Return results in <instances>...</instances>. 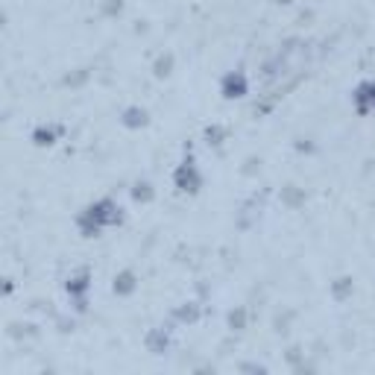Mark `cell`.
I'll return each instance as SVG.
<instances>
[{
	"mask_svg": "<svg viewBox=\"0 0 375 375\" xmlns=\"http://www.w3.org/2000/svg\"><path fill=\"white\" fill-rule=\"evenodd\" d=\"M279 200H282V205H287V208H290V212H296V208H302V205H305V200H308V197H305V188H299V185L290 182V185H285V188H282Z\"/></svg>",
	"mask_w": 375,
	"mask_h": 375,
	"instance_id": "e0dca14e",
	"label": "cell"
},
{
	"mask_svg": "<svg viewBox=\"0 0 375 375\" xmlns=\"http://www.w3.org/2000/svg\"><path fill=\"white\" fill-rule=\"evenodd\" d=\"M202 141L208 147H223L229 141V127L226 123H208V127L202 129Z\"/></svg>",
	"mask_w": 375,
	"mask_h": 375,
	"instance_id": "2e32d148",
	"label": "cell"
},
{
	"mask_svg": "<svg viewBox=\"0 0 375 375\" xmlns=\"http://www.w3.org/2000/svg\"><path fill=\"white\" fill-rule=\"evenodd\" d=\"M173 319H170V323H161V326H152L150 331H147V335H144V349L150 352V355H168L170 352V346H173Z\"/></svg>",
	"mask_w": 375,
	"mask_h": 375,
	"instance_id": "277c9868",
	"label": "cell"
},
{
	"mask_svg": "<svg viewBox=\"0 0 375 375\" xmlns=\"http://www.w3.org/2000/svg\"><path fill=\"white\" fill-rule=\"evenodd\" d=\"M15 294V279H3V296Z\"/></svg>",
	"mask_w": 375,
	"mask_h": 375,
	"instance_id": "7402d4cb",
	"label": "cell"
},
{
	"mask_svg": "<svg viewBox=\"0 0 375 375\" xmlns=\"http://www.w3.org/2000/svg\"><path fill=\"white\" fill-rule=\"evenodd\" d=\"M270 3H276V6H290L294 0H270Z\"/></svg>",
	"mask_w": 375,
	"mask_h": 375,
	"instance_id": "603a6c76",
	"label": "cell"
},
{
	"mask_svg": "<svg viewBox=\"0 0 375 375\" xmlns=\"http://www.w3.org/2000/svg\"><path fill=\"white\" fill-rule=\"evenodd\" d=\"M170 319H173L176 326H197L200 319H202V305H200L197 299H185V302H179V305H173Z\"/></svg>",
	"mask_w": 375,
	"mask_h": 375,
	"instance_id": "9c48e42d",
	"label": "cell"
},
{
	"mask_svg": "<svg viewBox=\"0 0 375 375\" xmlns=\"http://www.w3.org/2000/svg\"><path fill=\"white\" fill-rule=\"evenodd\" d=\"M91 287H94V273L88 267H79L65 279V294L67 299H79V296H91Z\"/></svg>",
	"mask_w": 375,
	"mask_h": 375,
	"instance_id": "52a82bcc",
	"label": "cell"
},
{
	"mask_svg": "<svg viewBox=\"0 0 375 375\" xmlns=\"http://www.w3.org/2000/svg\"><path fill=\"white\" fill-rule=\"evenodd\" d=\"M74 226H77V232L82 234V238H100V232H103V226L97 223L88 208H79L77 217H74Z\"/></svg>",
	"mask_w": 375,
	"mask_h": 375,
	"instance_id": "7c38bea8",
	"label": "cell"
},
{
	"mask_svg": "<svg viewBox=\"0 0 375 375\" xmlns=\"http://www.w3.org/2000/svg\"><path fill=\"white\" fill-rule=\"evenodd\" d=\"M238 369H241V372H267L270 367H267V364H255V360H249V364H241Z\"/></svg>",
	"mask_w": 375,
	"mask_h": 375,
	"instance_id": "ffe728a7",
	"label": "cell"
},
{
	"mask_svg": "<svg viewBox=\"0 0 375 375\" xmlns=\"http://www.w3.org/2000/svg\"><path fill=\"white\" fill-rule=\"evenodd\" d=\"M173 67H176V56L170 50H161L156 59H152V77L156 79H168L173 74Z\"/></svg>",
	"mask_w": 375,
	"mask_h": 375,
	"instance_id": "9a60e30c",
	"label": "cell"
},
{
	"mask_svg": "<svg viewBox=\"0 0 375 375\" xmlns=\"http://www.w3.org/2000/svg\"><path fill=\"white\" fill-rule=\"evenodd\" d=\"M129 197L138 205H150L152 200H156V185H152L150 179H135L132 188H129Z\"/></svg>",
	"mask_w": 375,
	"mask_h": 375,
	"instance_id": "5bb4252c",
	"label": "cell"
},
{
	"mask_svg": "<svg viewBox=\"0 0 375 375\" xmlns=\"http://www.w3.org/2000/svg\"><path fill=\"white\" fill-rule=\"evenodd\" d=\"M86 208L94 214V220H97V223H100L103 229H115V226H120L123 220H127V212H123V205H120L115 197H100V200L88 202Z\"/></svg>",
	"mask_w": 375,
	"mask_h": 375,
	"instance_id": "7a4b0ae2",
	"label": "cell"
},
{
	"mask_svg": "<svg viewBox=\"0 0 375 375\" xmlns=\"http://www.w3.org/2000/svg\"><path fill=\"white\" fill-rule=\"evenodd\" d=\"M62 135H65L62 123H56V120H41V123H35V127H33L30 141L38 150H50V147H56L62 141Z\"/></svg>",
	"mask_w": 375,
	"mask_h": 375,
	"instance_id": "5b68a950",
	"label": "cell"
},
{
	"mask_svg": "<svg viewBox=\"0 0 375 375\" xmlns=\"http://www.w3.org/2000/svg\"><path fill=\"white\" fill-rule=\"evenodd\" d=\"M352 109L360 118L375 112V79H360L352 88Z\"/></svg>",
	"mask_w": 375,
	"mask_h": 375,
	"instance_id": "8992f818",
	"label": "cell"
},
{
	"mask_svg": "<svg viewBox=\"0 0 375 375\" xmlns=\"http://www.w3.org/2000/svg\"><path fill=\"white\" fill-rule=\"evenodd\" d=\"M123 9H127V0H100L103 18H118V15H123Z\"/></svg>",
	"mask_w": 375,
	"mask_h": 375,
	"instance_id": "d6986e66",
	"label": "cell"
},
{
	"mask_svg": "<svg viewBox=\"0 0 375 375\" xmlns=\"http://www.w3.org/2000/svg\"><path fill=\"white\" fill-rule=\"evenodd\" d=\"M120 127L127 129H147L150 127V109L141 103H129L120 112Z\"/></svg>",
	"mask_w": 375,
	"mask_h": 375,
	"instance_id": "30bf717a",
	"label": "cell"
},
{
	"mask_svg": "<svg viewBox=\"0 0 375 375\" xmlns=\"http://www.w3.org/2000/svg\"><path fill=\"white\" fill-rule=\"evenodd\" d=\"M205 185V176L197 164V156H193V144H185L182 147V161L173 168V188L185 197H197Z\"/></svg>",
	"mask_w": 375,
	"mask_h": 375,
	"instance_id": "6da1fadb",
	"label": "cell"
},
{
	"mask_svg": "<svg viewBox=\"0 0 375 375\" xmlns=\"http://www.w3.org/2000/svg\"><path fill=\"white\" fill-rule=\"evenodd\" d=\"M217 91L229 103L232 100H244V97L249 94V74L244 71V67H232V71H226L223 77H220Z\"/></svg>",
	"mask_w": 375,
	"mask_h": 375,
	"instance_id": "3957f363",
	"label": "cell"
},
{
	"mask_svg": "<svg viewBox=\"0 0 375 375\" xmlns=\"http://www.w3.org/2000/svg\"><path fill=\"white\" fill-rule=\"evenodd\" d=\"M88 79H91L88 67H74V71H67V74L62 77V86H65V88H82Z\"/></svg>",
	"mask_w": 375,
	"mask_h": 375,
	"instance_id": "ac0fdd59",
	"label": "cell"
},
{
	"mask_svg": "<svg viewBox=\"0 0 375 375\" xmlns=\"http://www.w3.org/2000/svg\"><path fill=\"white\" fill-rule=\"evenodd\" d=\"M328 296L335 299L337 305H343V302H349L352 296H355V279L352 276H337L335 282H328Z\"/></svg>",
	"mask_w": 375,
	"mask_h": 375,
	"instance_id": "8fae6325",
	"label": "cell"
},
{
	"mask_svg": "<svg viewBox=\"0 0 375 375\" xmlns=\"http://www.w3.org/2000/svg\"><path fill=\"white\" fill-rule=\"evenodd\" d=\"M56 326H59V331H74V319L59 317V319H56Z\"/></svg>",
	"mask_w": 375,
	"mask_h": 375,
	"instance_id": "44dd1931",
	"label": "cell"
},
{
	"mask_svg": "<svg viewBox=\"0 0 375 375\" xmlns=\"http://www.w3.org/2000/svg\"><path fill=\"white\" fill-rule=\"evenodd\" d=\"M226 328L232 331V335H244V331L249 328V308L246 305H234V308H229Z\"/></svg>",
	"mask_w": 375,
	"mask_h": 375,
	"instance_id": "4fadbf2b",
	"label": "cell"
},
{
	"mask_svg": "<svg viewBox=\"0 0 375 375\" xmlns=\"http://www.w3.org/2000/svg\"><path fill=\"white\" fill-rule=\"evenodd\" d=\"M138 285H141L138 273H135L132 267H123V270L115 273V279H112V294H115L118 299H129V296H135Z\"/></svg>",
	"mask_w": 375,
	"mask_h": 375,
	"instance_id": "ba28073f",
	"label": "cell"
}]
</instances>
